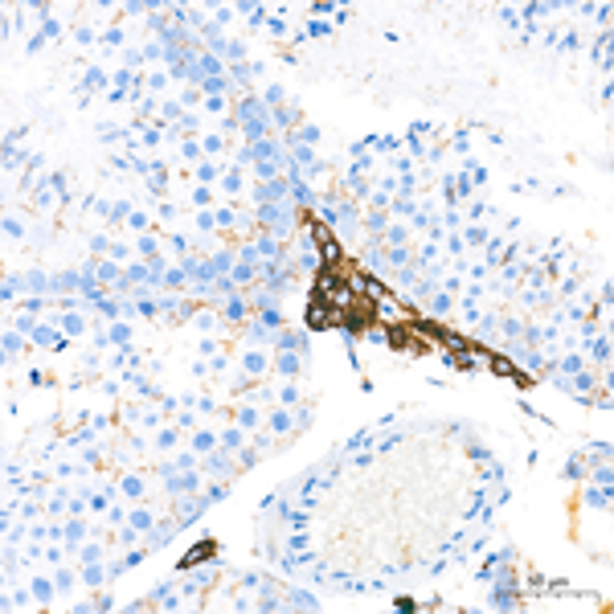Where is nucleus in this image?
Segmentation results:
<instances>
[{
    "label": "nucleus",
    "instance_id": "6",
    "mask_svg": "<svg viewBox=\"0 0 614 614\" xmlns=\"http://www.w3.org/2000/svg\"><path fill=\"white\" fill-rule=\"evenodd\" d=\"M246 368H250V373H262V368H266V356L250 352V356H246Z\"/></svg>",
    "mask_w": 614,
    "mask_h": 614
},
{
    "label": "nucleus",
    "instance_id": "1",
    "mask_svg": "<svg viewBox=\"0 0 614 614\" xmlns=\"http://www.w3.org/2000/svg\"><path fill=\"white\" fill-rule=\"evenodd\" d=\"M299 368H303V356H279V373L283 377H295Z\"/></svg>",
    "mask_w": 614,
    "mask_h": 614
},
{
    "label": "nucleus",
    "instance_id": "17",
    "mask_svg": "<svg viewBox=\"0 0 614 614\" xmlns=\"http://www.w3.org/2000/svg\"><path fill=\"white\" fill-rule=\"evenodd\" d=\"M467 242L471 246H483V229H467Z\"/></svg>",
    "mask_w": 614,
    "mask_h": 614
},
{
    "label": "nucleus",
    "instance_id": "5",
    "mask_svg": "<svg viewBox=\"0 0 614 614\" xmlns=\"http://www.w3.org/2000/svg\"><path fill=\"white\" fill-rule=\"evenodd\" d=\"M193 446H196V450H213V434H209V430H201V434L193 438Z\"/></svg>",
    "mask_w": 614,
    "mask_h": 614
},
{
    "label": "nucleus",
    "instance_id": "10",
    "mask_svg": "<svg viewBox=\"0 0 614 614\" xmlns=\"http://www.w3.org/2000/svg\"><path fill=\"white\" fill-rule=\"evenodd\" d=\"M491 368H495V373H500V377H516V368L508 365V361H491Z\"/></svg>",
    "mask_w": 614,
    "mask_h": 614
},
{
    "label": "nucleus",
    "instance_id": "2",
    "mask_svg": "<svg viewBox=\"0 0 614 614\" xmlns=\"http://www.w3.org/2000/svg\"><path fill=\"white\" fill-rule=\"evenodd\" d=\"M33 594H37L41 602H49V598H53V586L45 582V577H37V582H33Z\"/></svg>",
    "mask_w": 614,
    "mask_h": 614
},
{
    "label": "nucleus",
    "instance_id": "9",
    "mask_svg": "<svg viewBox=\"0 0 614 614\" xmlns=\"http://www.w3.org/2000/svg\"><path fill=\"white\" fill-rule=\"evenodd\" d=\"M82 537H86V528H82V524H70V528H66V540H70V544H74V540H82Z\"/></svg>",
    "mask_w": 614,
    "mask_h": 614
},
{
    "label": "nucleus",
    "instance_id": "13",
    "mask_svg": "<svg viewBox=\"0 0 614 614\" xmlns=\"http://www.w3.org/2000/svg\"><path fill=\"white\" fill-rule=\"evenodd\" d=\"M131 524H135V528H147V524H152V516H147V512H131Z\"/></svg>",
    "mask_w": 614,
    "mask_h": 614
},
{
    "label": "nucleus",
    "instance_id": "15",
    "mask_svg": "<svg viewBox=\"0 0 614 614\" xmlns=\"http://www.w3.org/2000/svg\"><path fill=\"white\" fill-rule=\"evenodd\" d=\"M238 422H242V426H254V422H258V414H254V410H242Z\"/></svg>",
    "mask_w": 614,
    "mask_h": 614
},
{
    "label": "nucleus",
    "instance_id": "4",
    "mask_svg": "<svg viewBox=\"0 0 614 614\" xmlns=\"http://www.w3.org/2000/svg\"><path fill=\"white\" fill-rule=\"evenodd\" d=\"M33 336H37V344H62V340H57V332H53V328H37Z\"/></svg>",
    "mask_w": 614,
    "mask_h": 614
},
{
    "label": "nucleus",
    "instance_id": "7",
    "mask_svg": "<svg viewBox=\"0 0 614 614\" xmlns=\"http://www.w3.org/2000/svg\"><path fill=\"white\" fill-rule=\"evenodd\" d=\"M115 274H119V266H111V262H102V266H98V279H102V283H111Z\"/></svg>",
    "mask_w": 614,
    "mask_h": 614
},
{
    "label": "nucleus",
    "instance_id": "14",
    "mask_svg": "<svg viewBox=\"0 0 614 614\" xmlns=\"http://www.w3.org/2000/svg\"><path fill=\"white\" fill-rule=\"evenodd\" d=\"M434 311L442 316V311H450V295H434Z\"/></svg>",
    "mask_w": 614,
    "mask_h": 614
},
{
    "label": "nucleus",
    "instance_id": "11",
    "mask_svg": "<svg viewBox=\"0 0 614 614\" xmlns=\"http://www.w3.org/2000/svg\"><path fill=\"white\" fill-rule=\"evenodd\" d=\"M242 442H246V438H242V430H229V434H225V446H229V450H238Z\"/></svg>",
    "mask_w": 614,
    "mask_h": 614
},
{
    "label": "nucleus",
    "instance_id": "3",
    "mask_svg": "<svg viewBox=\"0 0 614 614\" xmlns=\"http://www.w3.org/2000/svg\"><path fill=\"white\" fill-rule=\"evenodd\" d=\"M123 491H127V495H140V491H144V479H140V475H127V479H123Z\"/></svg>",
    "mask_w": 614,
    "mask_h": 614
},
{
    "label": "nucleus",
    "instance_id": "19",
    "mask_svg": "<svg viewBox=\"0 0 614 614\" xmlns=\"http://www.w3.org/2000/svg\"><path fill=\"white\" fill-rule=\"evenodd\" d=\"M123 340H127V328H123V323H119V328H115V332H111V344H123Z\"/></svg>",
    "mask_w": 614,
    "mask_h": 614
},
{
    "label": "nucleus",
    "instance_id": "8",
    "mask_svg": "<svg viewBox=\"0 0 614 614\" xmlns=\"http://www.w3.org/2000/svg\"><path fill=\"white\" fill-rule=\"evenodd\" d=\"M246 316V303H242V299H229V319H242Z\"/></svg>",
    "mask_w": 614,
    "mask_h": 614
},
{
    "label": "nucleus",
    "instance_id": "12",
    "mask_svg": "<svg viewBox=\"0 0 614 614\" xmlns=\"http://www.w3.org/2000/svg\"><path fill=\"white\" fill-rule=\"evenodd\" d=\"M82 577H86V586H98V582H102V569H98V565H90Z\"/></svg>",
    "mask_w": 614,
    "mask_h": 614
},
{
    "label": "nucleus",
    "instance_id": "16",
    "mask_svg": "<svg viewBox=\"0 0 614 614\" xmlns=\"http://www.w3.org/2000/svg\"><path fill=\"white\" fill-rule=\"evenodd\" d=\"M4 234H8V238H21L25 229H21V221H4Z\"/></svg>",
    "mask_w": 614,
    "mask_h": 614
},
{
    "label": "nucleus",
    "instance_id": "18",
    "mask_svg": "<svg viewBox=\"0 0 614 614\" xmlns=\"http://www.w3.org/2000/svg\"><path fill=\"white\" fill-rule=\"evenodd\" d=\"M196 176H201V180H213V176H217V168H213V164H201V172H196Z\"/></svg>",
    "mask_w": 614,
    "mask_h": 614
}]
</instances>
